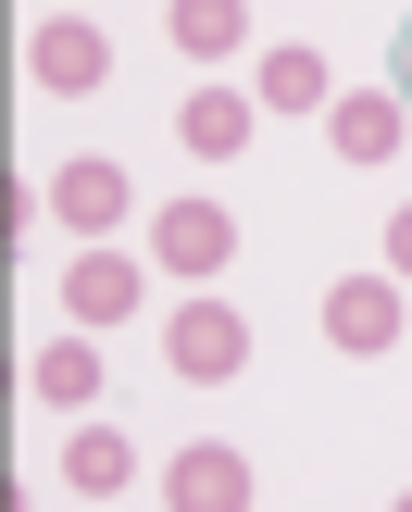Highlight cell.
<instances>
[{
  "label": "cell",
  "instance_id": "30bf717a",
  "mask_svg": "<svg viewBox=\"0 0 412 512\" xmlns=\"http://www.w3.org/2000/svg\"><path fill=\"white\" fill-rule=\"evenodd\" d=\"M63 488L75 500H125L138 488V438H125V425H75L63 438Z\"/></svg>",
  "mask_w": 412,
  "mask_h": 512
},
{
  "label": "cell",
  "instance_id": "7c38bea8",
  "mask_svg": "<svg viewBox=\"0 0 412 512\" xmlns=\"http://www.w3.org/2000/svg\"><path fill=\"white\" fill-rule=\"evenodd\" d=\"M163 38L188 63H238L250 50V0H163Z\"/></svg>",
  "mask_w": 412,
  "mask_h": 512
},
{
  "label": "cell",
  "instance_id": "277c9868",
  "mask_svg": "<svg viewBox=\"0 0 412 512\" xmlns=\"http://www.w3.org/2000/svg\"><path fill=\"white\" fill-rule=\"evenodd\" d=\"M325 350H350V363H375V350H400V275H325Z\"/></svg>",
  "mask_w": 412,
  "mask_h": 512
},
{
  "label": "cell",
  "instance_id": "3957f363",
  "mask_svg": "<svg viewBox=\"0 0 412 512\" xmlns=\"http://www.w3.org/2000/svg\"><path fill=\"white\" fill-rule=\"evenodd\" d=\"M150 263L188 275V288H213V275L238 263V213H225V200H163V213H150Z\"/></svg>",
  "mask_w": 412,
  "mask_h": 512
},
{
  "label": "cell",
  "instance_id": "6da1fadb",
  "mask_svg": "<svg viewBox=\"0 0 412 512\" xmlns=\"http://www.w3.org/2000/svg\"><path fill=\"white\" fill-rule=\"evenodd\" d=\"M38 200H50V225H75V238H113V225L138 213V175H125L113 150H75V163L38 175Z\"/></svg>",
  "mask_w": 412,
  "mask_h": 512
},
{
  "label": "cell",
  "instance_id": "9a60e30c",
  "mask_svg": "<svg viewBox=\"0 0 412 512\" xmlns=\"http://www.w3.org/2000/svg\"><path fill=\"white\" fill-rule=\"evenodd\" d=\"M388 88L412 100V25H400V38H388Z\"/></svg>",
  "mask_w": 412,
  "mask_h": 512
},
{
  "label": "cell",
  "instance_id": "8992f818",
  "mask_svg": "<svg viewBox=\"0 0 412 512\" xmlns=\"http://www.w3.org/2000/svg\"><path fill=\"white\" fill-rule=\"evenodd\" d=\"M25 75H38V88H50V100H88V88H100V75H113V38H100V25H88V13H50V25H38V38H25Z\"/></svg>",
  "mask_w": 412,
  "mask_h": 512
},
{
  "label": "cell",
  "instance_id": "4fadbf2b",
  "mask_svg": "<svg viewBox=\"0 0 412 512\" xmlns=\"http://www.w3.org/2000/svg\"><path fill=\"white\" fill-rule=\"evenodd\" d=\"M25 388H38L50 413H88V400H100V338H88V325H63V338L25 363Z\"/></svg>",
  "mask_w": 412,
  "mask_h": 512
},
{
  "label": "cell",
  "instance_id": "52a82bcc",
  "mask_svg": "<svg viewBox=\"0 0 412 512\" xmlns=\"http://www.w3.org/2000/svg\"><path fill=\"white\" fill-rule=\"evenodd\" d=\"M325 138H338V163H400V138H412V100L400 88H338L325 100Z\"/></svg>",
  "mask_w": 412,
  "mask_h": 512
},
{
  "label": "cell",
  "instance_id": "8fae6325",
  "mask_svg": "<svg viewBox=\"0 0 412 512\" xmlns=\"http://www.w3.org/2000/svg\"><path fill=\"white\" fill-rule=\"evenodd\" d=\"M163 488L188 500V512H238V500H250V463H238L225 438H188V450L163 463Z\"/></svg>",
  "mask_w": 412,
  "mask_h": 512
},
{
  "label": "cell",
  "instance_id": "5bb4252c",
  "mask_svg": "<svg viewBox=\"0 0 412 512\" xmlns=\"http://www.w3.org/2000/svg\"><path fill=\"white\" fill-rule=\"evenodd\" d=\"M388 275H412V200L388 213Z\"/></svg>",
  "mask_w": 412,
  "mask_h": 512
},
{
  "label": "cell",
  "instance_id": "9c48e42d",
  "mask_svg": "<svg viewBox=\"0 0 412 512\" xmlns=\"http://www.w3.org/2000/svg\"><path fill=\"white\" fill-rule=\"evenodd\" d=\"M250 100H263V113H325V100H338V75H325V50L275 38L263 63H250Z\"/></svg>",
  "mask_w": 412,
  "mask_h": 512
},
{
  "label": "cell",
  "instance_id": "5b68a950",
  "mask_svg": "<svg viewBox=\"0 0 412 512\" xmlns=\"http://www.w3.org/2000/svg\"><path fill=\"white\" fill-rule=\"evenodd\" d=\"M163 363L188 375V388H225V375L250 363V313H238V300H175V325H163Z\"/></svg>",
  "mask_w": 412,
  "mask_h": 512
},
{
  "label": "cell",
  "instance_id": "7a4b0ae2",
  "mask_svg": "<svg viewBox=\"0 0 412 512\" xmlns=\"http://www.w3.org/2000/svg\"><path fill=\"white\" fill-rule=\"evenodd\" d=\"M138 300H150V263H138V250L88 238V250L63 263V325H88V338H113V325L138 313Z\"/></svg>",
  "mask_w": 412,
  "mask_h": 512
},
{
  "label": "cell",
  "instance_id": "ba28073f",
  "mask_svg": "<svg viewBox=\"0 0 412 512\" xmlns=\"http://www.w3.org/2000/svg\"><path fill=\"white\" fill-rule=\"evenodd\" d=\"M250 125H263V100H250V88H188V100H175V138H188L200 163H238Z\"/></svg>",
  "mask_w": 412,
  "mask_h": 512
}]
</instances>
